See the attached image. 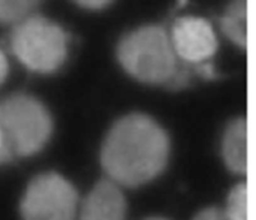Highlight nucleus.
I'll list each match as a JSON object with an SVG mask.
<instances>
[{"label":"nucleus","instance_id":"nucleus-1","mask_svg":"<svg viewBox=\"0 0 256 220\" xmlns=\"http://www.w3.org/2000/svg\"><path fill=\"white\" fill-rule=\"evenodd\" d=\"M169 154L166 132L148 115L130 114L109 130L100 160L109 179L135 188L156 178L166 166Z\"/></svg>","mask_w":256,"mask_h":220},{"label":"nucleus","instance_id":"nucleus-2","mask_svg":"<svg viewBox=\"0 0 256 220\" xmlns=\"http://www.w3.org/2000/svg\"><path fill=\"white\" fill-rule=\"evenodd\" d=\"M52 132V120L34 96L15 94L0 102V138L5 160L30 156L44 148Z\"/></svg>","mask_w":256,"mask_h":220},{"label":"nucleus","instance_id":"nucleus-3","mask_svg":"<svg viewBox=\"0 0 256 220\" xmlns=\"http://www.w3.org/2000/svg\"><path fill=\"white\" fill-rule=\"evenodd\" d=\"M118 59L128 74L152 85L168 84L179 66L169 34L159 25L125 35L118 45Z\"/></svg>","mask_w":256,"mask_h":220},{"label":"nucleus","instance_id":"nucleus-4","mask_svg":"<svg viewBox=\"0 0 256 220\" xmlns=\"http://www.w3.org/2000/svg\"><path fill=\"white\" fill-rule=\"evenodd\" d=\"M10 45L28 69L42 74L56 72L66 59L68 36L64 29L42 15H28L15 22Z\"/></svg>","mask_w":256,"mask_h":220},{"label":"nucleus","instance_id":"nucleus-5","mask_svg":"<svg viewBox=\"0 0 256 220\" xmlns=\"http://www.w3.org/2000/svg\"><path fill=\"white\" fill-rule=\"evenodd\" d=\"M78 192L70 182L56 172L35 176L26 186L20 214L22 220H74Z\"/></svg>","mask_w":256,"mask_h":220},{"label":"nucleus","instance_id":"nucleus-6","mask_svg":"<svg viewBox=\"0 0 256 220\" xmlns=\"http://www.w3.org/2000/svg\"><path fill=\"white\" fill-rule=\"evenodd\" d=\"M169 36L178 59L185 62L200 64L216 52L218 38L204 18H179L172 24Z\"/></svg>","mask_w":256,"mask_h":220},{"label":"nucleus","instance_id":"nucleus-7","mask_svg":"<svg viewBox=\"0 0 256 220\" xmlns=\"http://www.w3.org/2000/svg\"><path fill=\"white\" fill-rule=\"evenodd\" d=\"M126 202L119 185L102 179L94 185L82 206L80 220H125Z\"/></svg>","mask_w":256,"mask_h":220},{"label":"nucleus","instance_id":"nucleus-8","mask_svg":"<svg viewBox=\"0 0 256 220\" xmlns=\"http://www.w3.org/2000/svg\"><path fill=\"white\" fill-rule=\"evenodd\" d=\"M222 150L225 164L232 172L248 174V120L245 118H238L228 125Z\"/></svg>","mask_w":256,"mask_h":220},{"label":"nucleus","instance_id":"nucleus-9","mask_svg":"<svg viewBox=\"0 0 256 220\" xmlns=\"http://www.w3.org/2000/svg\"><path fill=\"white\" fill-rule=\"evenodd\" d=\"M222 30L236 46L248 48V0H232L222 18Z\"/></svg>","mask_w":256,"mask_h":220},{"label":"nucleus","instance_id":"nucleus-10","mask_svg":"<svg viewBox=\"0 0 256 220\" xmlns=\"http://www.w3.org/2000/svg\"><path fill=\"white\" fill-rule=\"evenodd\" d=\"M42 0H0V22H18L30 15Z\"/></svg>","mask_w":256,"mask_h":220},{"label":"nucleus","instance_id":"nucleus-11","mask_svg":"<svg viewBox=\"0 0 256 220\" xmlns=\"http://www.w3.org/2000/svg\"><path fill=\"white\" fill-rule=\"evenodd\" d=\"M225 212L232 220H248V185H235L228 195Z\"/></svg>","mask_w":256,"mask_h":220},{"label":"nucleus","instance_id":"nucleus-12","mask_svg":"<svg viewBox=\"0 0 256 220\" xmlns=\"http://www.w3.org/2000/svg\"><path fill=\"white\" fill-rule=\"evenodd\" d=\"M192 220H232L229 215L225 212L224 209L219 208H208V209L202 210L195 215Z\"/></svg>","mask_w":256,"mask_h":220},{"label":"nucleus","instance_id":"nucleus-13","mask_svg":"<svg viewBox=\"0 0 256 220\" xmlns=\"http://www.w3.org/2000/svg\"><path fill=\"white\" fill-rule=\"evenodd\" d=\"M78 5L89 10H99L108 6L112 0H74Z\"/></svg>","mask_w":256,"mask_h":220},{"label":"nucleus","instance_id":"nucleus-14","mask_svg":"<svg viewBox=\"0 0 256 220\" xmlns=\"http://www.w3.org/2000/svg\"><path fill=\"white\" fill-rule=\"evenodd\" d=\"M8 72H9V64H8V60L5 58V55L0 50V85L6 79Z\"/></svg>","mask_w":256,"mask_h":220},{"label":"nucleus","instance_id":"nucleus-15","mask_svg":"<svg viewBox=\"0 0 256 220\" xmlns=\"http://www.w3.org/2000/svg\"><path fill=\"white\" fill-rule=\"evenodd\" d=\"M198 72H199L202 76L206 78V79H212L215 76V72L212 69V64H204V62H200L199 66H198Z\"/></svg>","mask_w":256,"mask_h":220},{"label":"nucleus","instance_id":"nucleus-16","mask_svg":"<svg viewBox=\"0 0 256 220\" xmlns=\"http://www.w3.org/2000/svg\"><path fill=\"white\" fill-rule=\"evenodd\" d=\"M6 162L5 160V155H4V149H2V138H0V162Z\"/></svg>","mask_w":256,"mask_h":220},{"label":"nucleus","instance_id":"nucleus-17","mask_svg":"<svg viewBox=\"0 0 256 220\" xmlns=\"http://www.w3.org/2000/svg\"><path fill=\"white\" fill-rule=\"evenodd\" d=\"M146 220H168V219H164V218H149V219Z\"/></svg>","mask_w":256,"mask_h":220},{"label":"nucleus","instance_id":"nucleus-18","mask_svg":"<svg viewBox=\"0 0 256 220\" xmlns=\"http://www.w3.org/2000/svg\"><path fill=\"white\" fill-rule=\"evenodd\" d=\"M179 2H180V5H185L188 2V0H179Z\"/></svg>","mask_w":256,"mask_h":220}]
</instances>
